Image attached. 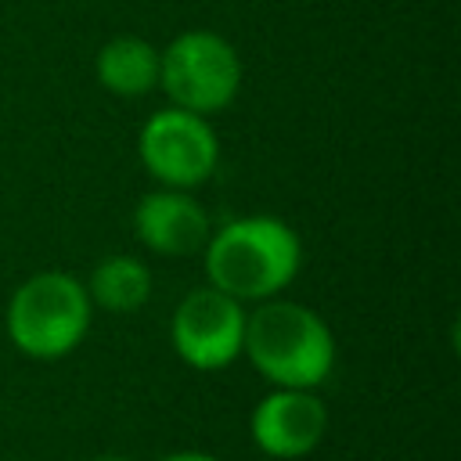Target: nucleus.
I'll list each match as a JSON object with an SVG mask.
<instances>
[{
	"label": "nucleus",
	"instance_id": "obj_1",
	"mask_svg": "<svg viewBox=\"0 0 461 461\" xmlns=\"http://www.w3.org/2000/svg\"><path fill=\"white\" fill-rule=\"evenodd\" d=\"M202 259L212 288L238 303H263L295 281L303 267V241L277 216H234L209 230Z\"/></svg>",
	"mask_w": 461,
	"mask_h": 461
},
{
	"label": "nucleus",
	"instance_id": "obj_2",
	"mask_svg": "<svg viewBox=\"0 0 461 461\" xmlns=\"http://www.w3.org/2000/svg\"><path fill=\"white\" fill-rule=\"evenodd\" d=\"M241 353L270 385L317 389L335 367V335L317 310L274 295L245 313Z\"/></svg>",
	"mask_w": 461,
	"mask_h": 461
},
{
	"label": "nucleus",
	"instance_id": "obj_3",
	"mask_svg": "<svg viewBox=\"0 0 461 461\" xmlns=\"http://www.w3.org/2000/svg\"><path fill=\"white\" fill-rule=\"evenodd\" d=\"M90 317L94 306L76 274L40 270L7 299V339L29 360H58L86 339Z\"/></svg>",
	"mask_w": 461,
	"mask_h": 461
},
{
	"label": "nucleus",
	"instance_id": "obj_4",
	"mask_svg": "<svg viewBox=\"0 0 461 461\" xmlns=\"http://www.w3.org/2000/svg\"><path fill=\"white\" fill-rule=\"evenodd\" d=\"M158 90L169 104L212 115L241 90V58L234 43L212 29H187L158 50Z\"/></svg>",
	"mask_w": 461,
	"mask_h": 461
},
{
	"label": "nucleus",
	"instance_id": "obj_5",
	"mask_svg": "<svg viewBox=\"0 0 461 461\" xmlns=\"http://www.w3.org/2000/svg\"><path fill=\"white\" fill-rule=\"evenodd\" d=\"M137 155H140V166L162 187L191 191L216 173L220 140H216V130L209 126V115L169 104L144 119L137 133Z\"/></svg>",
	"mask_w": 461,
	"mask_h": 461
},
{
	"label": "nucleus",
	"instance_id": "obj_6",
	"mask_svg": "<svg viewBox=\"0 0 461 461\" xmlns=\"http://www.w3.org/2000/svg\"><path fill=\"white\" fill-rule=\"evenodd\" d=\"M245 306L212 285L191 288L169 321L176 357L194 371H223L241 357Z\"/></svg>",
	"mask_w": 461,
	"mask_h": 461
},
{
	"label": "nucleus",
	"instance_id": "obj_7",
	"mask_svg": "<svg viewBox=\"0 0 461 461\" xmlns=\"http://www.w3.org/2000/svg\"><path fill=\"white\" fill-rule=\"evenodd\" d=\"M328 432V403L313 389L274 385L249 414V436L259 454L277 461H299L321 447Z\"/></svg>",
	"mask_w": 461,
	"mask_h": 461
},
{
	"label": "nucleus",
	"instance_id": "obj_8",
	"mask_svg": "<svg viewBox=\"0 0 461 461\" xmlns=\"http://www.w3.org/2000/svg\"><path fill=\"white\" fill-rule=\"evenodd\" d=\"M209 212L184 187H155L133 205V234L158 256H194L209 241Z\"/></svg>",
	"mask_w": 461,
	"mask_h": 461
},
{
	"label": "nucleus",
	"instance_id": "obj_9",
	"mask_svg": "<svg viewBox=\"0 0 461 461\" xmlns=\"http://www.w3.org/2000/svg\"><path fill=\"white\" fill-rule=\"evenodd\" d=\"M97 83L115 97H144L158 86V50L133 32L112 36L94 61Z\"/></svg>",
	"mask_w": 461,
	"mask_h": 461
},
{
	"label": "nucleus",
	"instance_id": "obj_10",
	"mask_svg": "<svg viewBox=\"0 0 461 461\" xmlns=\"http://www.w3.org/2000/svg\"><path fill=\"white\" fill-rule=\"evenodd\" d=\"M83 285H86L90 306L108 313H133L151 295V270L144 259L115 252V256H104Z\"/></svg>",
	"mask_w": 461,
	"mask_h": 461
},
{
	"label": "nucleus",
	"instance_id": "obj_11",
	"mask_svg": "<svg viewBox=\"0 0 461 461\" xmlns=\"http://www.w3.org/2000/svg\"><path fill=\"white\" fill-rule=\"evenodd\" d=\"M158 461H220V457H212L205 450H173V454H166Z\"/></svg>",
	"mask_w": 461,
	"mask_h": 461
},
{
	"label": "nucleus",
	"instance_id": "obj_12",
	"mask_svg": "<svg viewBox=\"0 0 461 461\" xmlns=\"http://www.w3.org/2000/svg\"><path fill=\"white\" fill-rule=\"evenodd\" d=\"M94 461H130V457H119V454H101V457H94Z\"/></svg>",
	"mask_w": 461,
	"mask_h": 461
}]
</instances>
